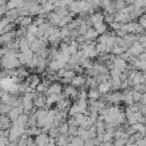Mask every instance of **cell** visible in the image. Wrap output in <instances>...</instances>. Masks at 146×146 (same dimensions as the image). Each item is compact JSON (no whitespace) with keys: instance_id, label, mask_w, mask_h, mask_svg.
Returning a JSON list of instances; mask_svg holds the SVG:
<instances>
[{"instance_id":"6da1fadb","label":"cell","mask_w":146,"mask_h":146,"mask_svg":"<svg viewBox=\"0 0 146 146\" xmlns=\"http://www.w3.org/2000/svg\"><path fill=\"white\" fill-rule=\"evenodd\" d=\"M128 52L131 55V56H139L140 54H143L144 52V47L139 43V42H136V43H133L129 49H128Z\"/></svg>"},{"instance_id":"7a4b0ae2","label":"cell","mask_w":146,"mask_h":146,"mask_svg":"<svg viewBox=\"0 0 146 146\" xmlns=\"http://www.w3.org/2000/svg\"><path fill=\"white\" fill-rule=\"evenodd\" d=\"M113 65H114V67H113V68L119 70L120 72H122V71L127 70V62H125L124 59H122L121 57L115 58V59L113 60Z\"/></svg>"},{"instance_id":"3957f363","label":"cell","mask_w":146,"mask_h":146,"mask_svg":"<svg viewBox=\"0 0 146 146\" xmlns=\"http://www.w3.org/2000/svg\"><path fill=\"white\" fill-rule=\"evenodd\" d=\"M48 136L46 135H38L35 138V144L38 146H46L48 144Z\"/></svg>"},{"instance_id":"277c9868","label":"cell","mask_w":146,"mask_h":146,"mask_svg":"<svg viewBox=\"0 0 146 146\" xmlns=\"http://www.w3.org/2000/svg\"><path fill=\"white\" fill-rule=\"evenodd\" d=\"M112 88V83L111 81H107V82H103L98 86V91L100 94H106L107 91H110V89Z\"/></svg>"},{"instance_id":"5b68a950","label":"cell","mask_w":146,"mask_h":146,"mask_svg":"<svg viewBox=\"0 0 146 146\" xmlns=\"http://www.w3.org/2000/svg\"><path fill=\"white\" fill-rule=\"evenodd\" d=\"M62 91V86L58 84V83H54L51 84L49 88H48V95H51V94H56V95H59Z\"/></svg>"},{"instance_id":"8992f818","label":"cell","mask_w":146,"mask_h":146,"mask_svg":"<svg viewBox=\"0 0 146 146\" xmlns=\"http://www.w3.org/2000/svg\"><path fill=\"white\" fill-rule=\"evenodd\" d=\"M71 83L73 87H79V86H82L84 83V78H82L81 75H78V76H74L72 80H71Z\"/></svg>"},{"instance_id":"52a82bcc","label":"cell","mask_w":146,"mask_h":146,"mask_svg":"<svg viewBox=\"0 0 146 146\" xmlns=\"http://www.w3.org/2000/svg\"><path fill=\"white\" fill-rule=\"evenodd\" d=\"M103 18H104V15H103V14H100V13H97V14L91 15L90 21H91V23L95 25V24H97V23L103 22Z\"/></svg>"},{"instance_id":"ba28073f","label":"cell","mask_w":146,"mask_h":146,"mask_svg":"<svg viewBox=\"0 0 146 146\" xmlns=\"http://www.w3.org/2000/svg\"><path fill=\"white\" fill-rule=\"evenodd\" d=\"M106 29H107V27H106V24H104L103 22L95 24V30H96V32H97V33L103 34V33H105V32H106Z\"/></svg>"},{"instance_id":"9c48e42d","label":"cell","mask_w":146,"mask_h":146,"mask_svg":"<svg viewBox=\"0 0 146 146\" xmlns=\"http://www.w3.org/2000/svg\"><path fill=\"white\" fill-rule=\"evenodd\" d=\"M84 35H86V36H84V39H86V40H92V39H95V38L98 35V33L96 32V30L89 29Z\"/></svg>"},{"instance_id":"30bf717a","label":"cell","mask_w":146,"mask_h":146,"mask_svg":"<svg viewBox=\"0 0 146 146\" xmlns=\"http://www.w3.org/2000/svg\"><path fill=\"white\" fill-rule=\"evenodd\" d=\"M78 94L76 89L73 87V86H70V87H66L65 88V95L66 96H70V97H75Z\"/></svg>"},{"instance_id":"8fae6325","label":"cell","mask_w":146,"mask_h":146,"mask_svg":"<svg viewBox=\"0 0 146 146\" xmlns=\"http://www.w3.org/2000/svg\"><path fill=\"white\" fill-rule=\"evenodd\" d=\"M48 17H49L50 22L54 24H59V22H60V17L57 15V13H51V14H49Z\"/></svg>"},{"instance_id":"7c38bea8","label":"cell","mask_w":146,"mask_h":146,"mask_svg":"<svg viewBox=\"0 0 146 146\" xmlns=\"http://www.w3.org/2000/svg\"><path fill=\"white\" fill-rule=\"evenodd\" d=\"M110 100L113 102V103H119L120 100H122V94L115 92V94L111 95V96H110Z\"/></svg>"},{"instance_id":"4fadbf2b","label":"cell","mask_w":146,"mask_h":146,"mask_svg":"<svg viewBox=\"0 0 146 146\" xmlns=\"http://www.w3.org/2000/svg\"><path fill=\"white\" fill-rule=\"evenodd\" d=\"M88 96L91 98V100H95V99H97V98L100 96V92H99L98 90H95V89H90V91H89Z\"/></svg>"},{"instance_id":"5bb4252c","label":"cell","mask_w":146,"mask_h":146,"mask_svg":"<svg viewBox=\"0 0 146 146\" xmlns=\"http://www.w3.org/2000/svg\"><path fill=\"white\" fill-rule=\"evenodd\" d=\"M34 105H36L38 107H41L44 105V98L42 96H38V97H34Z\"/></svg>"},{"instance_id":"9a60e30c","label":"cell","mask_w":146,"mask_h":146,"mask_svg":"<svg viewBox=\"0 0 146 146\" xmlns=\"http://www.w3.org/2000/svg\"><path fill=\"white\" fill-rule=\"evenodd\" d=\"M131 95H132V98H133V102L135 103H140L143 94H140L138 91H131Z\"/></svg>"},{"instance_id":"2e32d148","label":"cell","mask_w":146,"mask_h":146,"mask_svg":"<svg viewBox=\"0 0 146 146\" xmlns=\"http://www.w3.org/2000/svg\"><path fill=\"white\" fill-rule=\"evenodd\" d=\"M68 129H70V125H68L67 123H63V124H60V127L58 128V131H59L60 133H67V132H68Z\"/></svg>"},{"instance_id":"e0dca14e","label":"cell","mask_w":146,"mask_h":146,"mask_svg":"<svg viewBox=\"0 0 146 146\" xmlns=\"http://www.w3.org/2000/svg\"><path fill=\"white\" fill-rule=\"evenodd\" d=\"M124 48H121V47H113V49H112V52L113 54H115V55H121V54H123L124 52Z\"/></svg>"},{"instance_id":"ac0fdd59","label":"cell","mask_w":146,"mask_h":146,"mask_svg":"<svg viewBox=\"0 0 146 146\" xmlns=\"http://www.w3.org/2000/svg\"><path fill=\"white\" fill-rule=\"evenodd\" d=\"M31 23H32V18L31 17H24L22 21H21V24L24 26V25H31Z\"/></svg>"},{"instance_id":"d6986e66","label":"cell","mask_w":146,"mask_h":146,"mask_svg":"<svg viewBox=\"0 0 146 146\" xmlns=\"http://www.w3.org/2000/svg\"><path fill=\"white\" fill-rule=\"evenodd\" d=\"M83 146H95V140H94V138H90V139L86 140Z\"/></svg>"},{"instance_id":"ffe728a7","label":"cell","mask_w":146,"mask_h":146,"mask_svg":"<svg viewBox=\"0 0 146 146\" xmlns=\"http://www.w3.org/2000/svg\"><path fill=\"white\" fill-rule=\"evenodd\" d=\"M138 59H139V60H143V62H146V52L144 51L143 54H140L139 57H138Z\"/></svg>"},{"instance_id":"44dd1931","label":"cell","mask_w":146,"mask_h":146,"mask_svg":"<svg viewBox=\"0 0 146 146\" xmlns=\"http://www.w3.org/2000/svg\"><path fill=\"white\" fill-rule=\"evenodd\" d=\"M143 78H144V79H145V80H146V71H145V72H144V73H143Z\"/></svg>"},{"instance_id":"7402d4cb","label":"cell","mask_w":146,"mask_h":146,"mask_svg":"<svg viewBox=\"0 0 146 146\" xmlns=\"http://www.w3.org/2000/svg\"><path fill=\"white\" fill-rule=\"evenodd\" d=\"M145 106H146V105H145Z\"/></svg>"}]
</instances>
